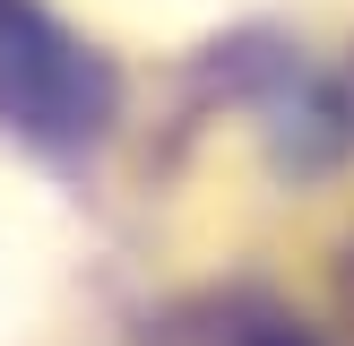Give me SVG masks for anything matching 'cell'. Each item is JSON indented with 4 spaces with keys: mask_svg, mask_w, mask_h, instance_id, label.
Returning <instances> with one entry per match:
<instances>
[{
    "mask_svg": "<svg viewBox=\"0 0 354 346\" xmlns=\"http://www.w3.org/2000/svg\"><path fill=\"white\" fill-rule=\"evenodd\" d=\"M113 104L104 61L69 26H52L35 0H0V121L52 147H78Z\"/></svg>",
    "mask_w": 354,
    "mask_h": 346,
    "instance_id": "1",
    "label": "cell"
},
{
    "mask_svg": "<svg viewBox=\"0 0 354 346\" xmlns=\"http://www.w3.org/2000/svg\"><path fill=\"white\" fill-rule=\"evenodd\" d=\"M242 346H320V338L294 329V320H251V329H242Z\"/></svg>",
    "mask_w": 354,
    "mask_h": 346,
    "instance_id": "2",
    "label": "cell"
}]
</instances>
